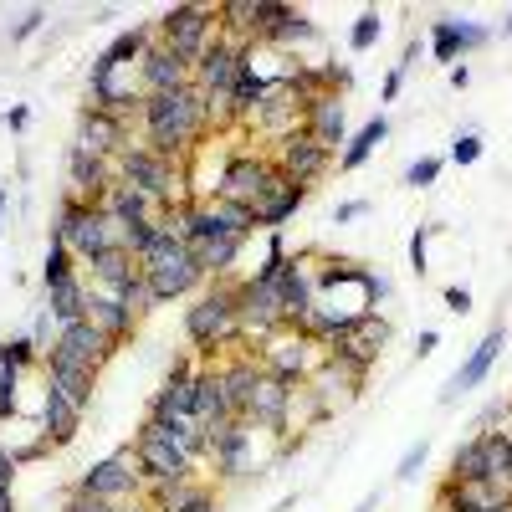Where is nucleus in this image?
I'll list each match as a JSON object with an SVG mask.
<instances>
[{
    "label": "nucleus",
    "instance_id": "1",
    "mask_svg": "<svg viewBox=\"0 0 512 512\" xmlns=\"http://www.w3.org/2000/svg\"><path fill=\"white\" fill-rule=\"evenodd\" d=\"M139 123H144V139L154 154L164 159H180L195 139L210 134V123H216V113H210L205 93L195 88H180V93H159V98H144L139 108Z\"/></svg>",
    "mask_w": 512,
    "mask_h": 512
},
{
    "label": "nucleus",
    "instance_id": "2",
    "mask_svg": "<svg viewBox=\"0 0 512 512\" xmlns=\"http://www.w3.org/2000/svg\"><path fill=\"white\" fill-rule=\"evenodd\" d=\"M185 338L195 354H216L226 344L241 338V323H236V282H210L195 308H185Z\"/></svg>",
    "mask_w": 512,
    "mask_h": 512
},
{
    "label": "nucleus",
    "instance_id": "3",
    "mask_svg": "<svg viewBox=\"0 0 512 512\" xmlns=\"http://www.w3.org/2000/svg\"><path fill=\"white\" fill-rule=\"evenodd\" d=\"M57 241H67V251L77 256V262H93L98 251H108L118 241V226L103 216V205H88V200H77L67 195L62 210H57V226H52Z\"/></svg>",
    "mask_w": 512,
    "mask_h": 512
},
{
    "label": "nucleus",
    "instance_id": "4",
    "mask_svg": "<svg viewBox=\"0 0 512 512\" xmlns=\"http://www.w3.org/2000/svg\"><path fill=\"white\" fill-rule=\"evenodd\" d=\"M256 425H246L241 415H226V420H210L205 425V461L216 466V477L236 482V477H251L256 472Z\"/></svg>",
    "mask_w": 512,
    "mask_h": 512
},
{
    "label": "nucleus",
    "instance_id": "5",
    "mask_svg": "<svg viewBox=\"0 0 512 512\" xmlns=\"http://www.w3.org/2000/svg\"><path fill=\"white\" fill-rule=\"evenodd\" d=\"M246 57H251L246 41H226V36L216 31V41H210L205 57L195 62V88L205 93L210 113H226V103H231V93H236V77H241Z\"/></svg>",
    "mask_w": 512,
    "mask_h": 512
},
{
    "label": "nucleus",
    "instance_id": "6",
    "mask_svg": "<svg viewBox=\"0 0 512 512\" xmlns=\"http://www.w3.org/2000/svg\"><path fill=\"white\" fill-rule=\"evenodd\" d=\"M113 164H118V180L134 185V190H144L159 210H164V205H180V200H175V195H180V169H175V159L154 154L149 144H128Z\"/></svg>",
    "mask_w": 512,
    "mask_h": 512
},
{
    "label": "nucleus",
    "instance_id": "7",
    "mask_svg": "<svg viewBox=\"0 0 512 512\" xmlns=\"http://www.w3.org/2000/svg\"><path fill=\"white\" fill-rule=\"evenodd\" d=\"M72 492H82V497H98V502H139V492H144V466H139V456H134V446L128 451H113V456H103V461H93L88 472L77 477V487Z\"/></svg>",
    "mask_w": 512,
    "mask_h": 512
},
{
    "label": "nucleus",
    "instance_id": "8",
    "mask_svg": "<svg viewBox=\"0 0 512 512\" xmlns=\"http://www.w3.org/2000/svg\"><path fill=\"white\" fill-rule=\"evenodd\" d=\"M134 456L144 466V482L149 487H175V482H195V461L169 441L159 425L144 415V425L134 431Z\"/></svg>",
    "mask_w": 512,
    "mask_h": 512
},
{
    "label": "nucleus",
    "instance_id": "9",
    "mask_svg": "<svg viewBox=\"0 0 512 512\" xmlns=\"http://www.w3.org/2000/svg\"><path fill=\"white\" fill-rule=\"evenodd\" d=\"M154 36H159V47H169L175 57H185L195 67L205 57V47L216 41V11H205V6H169L154 21Z\"/></svg>",
    "mask_w": 512,
    "mask_h": 512
},
{
    "label": "nucleus",
    "instance_id": "10",
    "mask_svg": "<svg viewBox=\"0 0 512 512\" xmlns=\"http://www.w3.org/2000/svg\"><path fill=\"white\" fill-rule=\"evenodd\" d=\"M282 185V169L262 154H231L221 180H216V200H231V205H262L272 190Z\"/></svg>",
    "mask_w": 512,
    "mask_h": 512
},
{
    "label": "nucleus",
    "instance_id": "11",
    "mask_svg": "<svg viewBox=\"0 0 512 512\" xmlns=\"http://www.w3.org/2000/svg\"><path fill=\"white\" fill-rule=\"evenodd\" d=\"M236 323H241V338H256V344H267V338L287 333L277 287L272 282H256V277H241L236 282Z\"/></svg>",
    "mask_w": 512,
    "mask_h": 512
},
{
    "label": "nucleus",
    "instance_id": "12",
    "mask_svg": "<svg viewBox=\"0 0 512 512\" xmlns=\"http://www.w3.org/2000/svg\"><path fill=\"white\" fill-rule=\"evenodd\" d=\"M262 369L272 379H282V384H308L323 369V354H318L313 338L287 328V333H277V338H267V344H262Z\"/></svg>",
    "mask_w": 512,
    "mask_h": 512
},
{
    "label": "nucleus",
    "instance_id": "13",
    "mask_svg": "<svg viewBox=\"0 0 512 512\" xmlns=\"http://www.w3.org/2000/svg\"><path fill=\"white\" fill-rule=\"evenodd\" d=\"M384 344H390V323H384L379 313H359V318H349L344 333H338L333 344H328V359H338V364H349V369L369 374V364L379 359Z\"/></svg>",
    "mask_w": 512,
    "mask_h": 512
},
{
    "label": "nucleus",
    "instance_id": "14",
    "mask_svg": "<svg viewBox=\"0 0 512 512\" xmlns=\"http://www.w3.org/2000/svg\"><path fill=\"white\" fill-rule=\"evenodd\" d=\"M144 282H149V292H154V303H175V297H190V292L205 282V272L195 267L190 246H175V251H164L159 262L144 267Z\"/></svg>",
    "mask_w": 512,
    "mask_h": 512
},
{
    "label": "nucleus",
    "instance_id": "15",
    "mask_svg": "<svg viewBox=\"0 0 512 512\" xmlns=\"http://www.w3.org/2000/svg\"><path fill=\"white\" fill-rule=\"evenodd\" d=\"M292 395H297V384H282V379H272V374H262V384H256V395H251V405H246V425H262V431H272V436H282V431H292Z\"/></svg>",
    "mask_w": 512,
    "mask_h": 512
},
{
    "label": "nucleus",
    "instance_id": "16",
    "mask_svg": "<svg viewBox=\"0 0 512 512\" xmlns=\"http://www.w3.org/2000/svg\"><path fill=\"white\" fill-rule=\"evenodd\" d=\"M328 164H333V154L313 134H303V128H292V134L277 144V169H282L292 185H313Z\"/></svg>",
    "mask_w": 512,
    "mask_h": 512
},
{
    "label": "nucleus",
    "instance_id": "17",
    "mask_svg": "<svg viewBox=\"0 0 512 512\" xmlns=\"http://www.w3.org/2000/svg\"><path fill=\"white\" fill-rule=\"evenodd\" d=\"M113 338L98 328V323H62L57 328V344H52V354H62V359H72V364H88V369H103L108 359H113Z\"/></svg>",
    "mask_w": 512,
    "mask_h": 512
},
{
    "label": "nucleus",
    "instance_id": "18",
    "mask_svg": "<svg viewBox=\"0 0 512 512\" xmlns=\"http://www.w3.org/2000/svg\"><path fill=\"white\" fill-rule=\"evenodd\" d=\"M502 349H507V328H492L487 338H482V344L472 349V354H466L461 359V369L446 379V390H441V405H456L466 390H477V384L492 374V364L502 359Z\"/></svg>",
    "mask_w": 512,
    "mask_h": 512
},
{
    "label": "nucleus",
    "instance_id": "19",
    "mask_svg": "<svg viewBox=\"0 0 512 512\" xmlns=\"http://www.w3.org/2000/svg\"><path fill=\"white\" fill-rule=\"evenodd\" d=\"M77 149H88L98 159H118L128 149V123L118 113H103V108L88 103L82 118H77Z\"/></svg>",
    "mask_w": 512,
    "mask_h": 512
},
{
    "label": "nucleus",
    "instance_id": "20",
    "mask_svg": "<svg viewBox=\"0 0 512 512\" xmlns=\"http://www.w3.org/2000/svg\"><path fill=\"white\" fill-rule=\"evenodd\" d=\"M67 180H72V195L77 200H88V205H103V195L118 185V164L113 159H98L88 149H77L67 154Z\"/></svg>",
    "mask_w": 512,
    "mask_h": 512
},
{
    "label": "nucleus",
    "instance_id": "21",
    "mask_svg": "<svg viewBox=\"0 0 512 512\" xmlns=\"http://www.w3.org/2000/svg\"><path fill=\"white\" fill-rule=\"evenodd\" d=\"M190 82H195V67H190L185 57H175L169 47H149V52H144V62H139V88H144V98L180 93V88H190Z\"/></svg>",
    "mask_w": 512,
    "mask_h": 512
},
{
    "label": "nucleus",
    "instance_id": "22",
    "mask_svg": "<svg viewBox=\"0 0 512 512\" xmlns=\"http://www.w3.org/2000/svg\"><path fill=\"white\" fill-rule=\"evenodd\" d=\"M41 374H47V384H57V390L88 415L93 410V395H98V369H88V364H72V359H62V354H41Z\"/></svg>",
    "mask_w": 512,
    "mask_h": 512
},
{
    "label": "nucleus",
    "instance_id": "23",
    "mask_svg": "<svg viewBox=\"0 0 512 512\" xmlns=\"http://www.w3.org/2000/svg\"><path fill=\"white\" fill-rule=\"evenodd\" d=\"M303 134H313L328 154L338 144H349V113H344V103H338V93H313L303 103Z\"/></svg>",
    "mask_w": 512,
    "mask_h": 512
},
{
    "label": "nucleus",
    "instance_id": "24",
    "mask_svg": "<svg viewBox=\"0 0 512 512\" xmlns=\"http://www.w3.org/2000/svg\"><path fill=\"white\" fill-rule=\"evenodd\" d=\"M477 47H487V26L461 21V16L431 21V57H436V62H451V67H456L466 52H477Z\"/></svg>",
    "mask_w": 512,
    "mask_h": 512
},
{
    "label": "nucleus",
    "instance_id": "25",
    "mask_svg": "<svg viewBox=\"0 0 512 512\" xmlns=\"http://www.w3.org/2000/svg\"><path fill=\"white\" fill-rule=\"evenodd\" d=\"M41 425H47V436L52 446H72L77 441V431H82V410L57 390V384H47V390H41Z\"/></svg>",
    "mask_w": 512,
    "mask_h": 512
},
{
    "label": "nucleus",
    "instance_id": "26",
    "mask_svg": "<svg viewBox=\"0 0 512 512\" xmlns=\"http://www.w3.org/2000/svg\"><path fill=\"white\" fill-rule=\"evenodd\" d=\"M190 379H195V359L180 354L175 369H169L164 390L149 400V420H175V415H190Z\"/></svg>",
    "mask_w": 512,
    "mask_h": 512
},
{
    "label": "nucleus",
    "instance_id": "27",
    "mask_svg": "<svg viewBox=\"0 0 512 512\" xmlns=\"http://www.w3.org/2000/svg\"><path fill=\"white\" fill-rule=\"evenodd\" d=\"M262 359L256 354H236V359H226L221 364V384H226V405H231V415H246V405H251V395H256V384H262Z\"/></svg>",
    "mask_w": 512,
    "mask_h": 512
},
{
    "label": "nucleus",
    "instance_id": "28",
    "mask_svg": "<svg viewBox=\"0 0 512 512\" xmlns=\"http://www.w3.org/2000/svg\"><path fill=\"white\" fill-rule=\"evenodd\" d=\"M103 216H108V221L118 226V236H123L128 226H139V221H154V216H159V205H154V200H149L144 190H134V185H123V180H118V185H113V190L103 195Z\"/></svg>",
    "mask_w": 512,
    "mask_h": 512
},
{
    "label": "nucleus",
    "instance_id": "29",
    "mask_svg": "<svg viewBox=\"0 0 512 512\" xmlns=\"http://www.w3.org/2000/svg\"><path fill=\"white\" fill-rule=\"evenodd\" d=\"M88 323H98V328L113 338V344H123V338L134 333L139 318L128 313V303H123L118 292H108V287H88Z\"/></svg>",
    "mask_w": 512,
    "mask_h": 512
},
{
    "label": "nucleus",
    "instance_id": "30",
    "mask_svg": "<svg viewBox=\"0 0 512 512\" xmlns=\"http://www.w3.org/2000/svg\"><path fill=\"white\" fill-rule=\"evenodd\" d=\"M231 405H226V384H221V364L216 369H195L190 379V420L210 425V420H226Z\"/></svg>",
    "mask_w": 512,
    "mask_h": 512
},
{
    "label": "nucleus",
    "instance_id": "31",
    "mask_svg": "<svg viewBox=\"0 0 512 512\" xmlns=\"http://www.w3.org/2000/svg\"><path fill=\"white\" fill-rule=\"evenodd\" d=\"M308 200V185H292L287 175H282V185L262 200V205H251V231L256 226H267V231H282L292 216H297V205Z\"/></svg>",
    "mask_w": 512,
    "mask_h": 512
},
{
    "label": "nucleus",
    "instance_id": "32",
    "mask_svg": "<svg viewBox=\"0 0 512 512\" xmlns=\"http://www.w3.org/2000/svg\"><path fill=\"white\" fill-rule=\"evenodd\" d=\"M118 241H123L128 251H134V262H139V267L159 262L164 251H175V246H185V241H180L175 231H164V226H159V216H154V221H139V226H128V231H123Z\"/></svg>",
    "mask_w": 512,
    "mask_h": 512
},
{
    "label": "nucleus",
    "instance_id": "33",
    "mask_svg": "<svg viewBox=\"0 0 512 512\" xmlns=\"http://www.w3.org/2000/svg\"><path fill=\"white\" fill-rule=\"evenodd\" d=\"M154 512H216V492H210L205 482L154 487Z\"/></svg>",
    "mask_w": 512,
    "mask_h": 512
},
{
    "label": "nucleus",
    "instance_id": "34",
    "mask_svg": "<svg viewBox=\"0 0 512 512\" xmlns=\"http://www.w3.org/2000/svg\"><path fill=\"white\" fill-rule=\"evenodd\" d=\"M384 139H390V118L379 113V118H369V123L359 128V134H354V139H349L344 149H338V169H344V175H354V169H364V164H369V154H374V149H379Z\"/></svg>",
    "mask_w": 512,
    "mask_h": 512
},
{
    "label": "nucleus",
    "instance_id": "35",
    "mask_svg": "<svg viewBox=\"0 0 512 512\" xmlns=\"http://www.w3.org/2000/svg\"><path fill=\"white\" fill-rule=\"evenodd\" d=\"M88 267H93V287H108V292H118V287H123L128 277L139 272V262H134V251H128L123 241H113L108 251H98V256H93Z\"/></svg>",
    "mask_w": 512,
    "mask_h": 512
},
{
    "label": "nucleus",
    "instance_id": "36",
    "mask_svg": "<svg viewBox=\"0 0 512 512\" xmlns=\"http://www.w3.org/2000/svg\"><path fill=\"white\" fill-rule=\"evenodd\" d=\"M47 308H52L57 328H62V323H82V318H88V282L67 277V282L47 287Z\"/></svg>",
    "mask_w": 512,
    "mask_h": 512
},
{
    "label": "nucleus",
    "instance_id": "37",
    "mask_svg": "<svg viewBox=\"0 0 512 512\" xmlns=\"http://www.w3.org/2000/svg\"><path fill=\"white\" fill-rule=\"evenodd\" d=\"M451 482H456V487H477V482H487V451H482V436H472L466 446H456V456H451Z\"/></svg>",
    "mask_w": 512,
    "mask_h": 512
},
{
    "label": "nucleus",
    "instance_id": "38",
    "mask_svg": "<svg viewBox=\"0 0 512 512\" xmlns=\"http://www.w3.org/2000/svg\"><path fill=\"white\" fill-rule=\"evenodd\" d=\"M482 451H487V482L512 487V431H482Z\"/></svg>",
    "mask_w": 512,
    "mask_h": 512
},
{
    "label": "nucleus",
    "instance_id": "39",
    "mask_svg": "<svg viewBox=\"0 0 512 512\" xmlns=\"http://www.w3.org/2000/svg\"><path fill=\"white\" fill-rule=\"evenodd\" d=\"M67 277H77V256L67 251V241H57V236H52V246H47V262H41V282L57 287V282H67Z\"/></svg>",
    "mask_w": 512,
    "mask_h": 512
},
{
    "label": "nucleus",
    "instance_id": "40",
    "mask_svg": "<svg viewBox=\"0 0 512 512\" xmlns=\"http://www.w3.org/2000/svg\"><path fill=\"white\" fill-rule=\"evenodd\" d=\"M318 36V26H313V16L308 11H292L287 21H282V31L272 36V47H282V52H292V47H303V41H313Z\"/></svg>",
    "mask_w": 512,
    "mask_h": 512
},
{
    "label": "nucleus",
    "instance_id": "41",
    "mask_svg": "<svg viewBox=\"0 0 512 512\" xmlns=\"http://www.w3.org/2000/svg\"><path fill=\"white\" fill-rule=\"evenodd\" d=\"M118 297L128 303V313H134V318H144V313H154V308H159V303H154V292H149V282H144V267L118 287Z\"/></svg>",
    "mask_w": 512,
    "mask_h": 512
},
{
    "label": "nucleus",
    "instance_id": "42",
    "mask_svg": "<svg viewBox=\"0 0 512 512\" xmlns=\"http://www.w3.org/2000/svg\"><path fill=\"white\" fill-rule=\"evenodd\" d=\"M292 16V6H282V0H256V36H262V41H272L277 31H282V21Z\"/></svg>",
    "mask_w": 512,
    "mask_h": 512
},
{
    "label": "nucleus",
    "instance_id": "43",
    "mask_svg": "<svg viewBox=\"0 0 512 512\" xmlns=\"http://www.w3.org/2000/svg\"><path fill=\"white\" fill-rule=\"evenodd\" d=\"M0 364H6V369H31V364H41L36 338H6V344H0Z\"/></svg>",
    "mask_w": 512,
    "mask_h": 512
},
{
    "label": "nucleus",
    "instance_id": "44",
    "mask_svg": "<svg viewBox=\"0 0 512 512\" xmlns=\"http://www.w3.org/2000/svg\"><path fill=\"white\" fill-rule=\"evenodd\" d=\"M21 369H6V364H0V425H6V420H16V410H21Z\"/></svg>",
    "mask_w": 512,
    "mask_h": 512
},
{
    "label": "nucleus",
    "instance_id": "45",
    "mask_svg": "<svg viewBox=\"0 0 512 512\" xmlns=\"http://www.w3.org/2000/svg\"><path fill=\"white\" fill-rule=\"evenodd\" d=\"M441 169H446V159L420 154V159L405 169V185H410V190H425V185H436V180H441Z\"/></svg>",
    "mask_w": 512,
    "mask_h": 512
},
{
    "label": "nucleus",
    "instance_id": "46",
    "mask_svg": "<svg viewBox=\"0 0 512 512\" xmlns=\"http://www.w3.org/2000/svg\"><path fill=\"white\" fill-rule=\"evenodd\" d=\"M379 36H384V21H379V11H364V16L354 21V31H349V47H354V52H369Z\"/></svg>",
    "mask_w": 512,
    "mask_h": 512
},
{
    "label": "nucleus",
    "instance_id": "47",
    "mask_svg": "<svg viewBox=\"0 0 512 512\" xmlns=\"http://www.w3.org/2000/svg\"><path fill=\"white\" fill-rule=\"evenodd\" d=\"M477 159H482V134H477V128H466V134H456V144H451V164L472 169Z\"/></svg>",
    "mask_w": 512,
    "mask_h": 512
},
{
    "label": "nucleus",
    "instance_id": "48",
    "mask_svg": "<svg viewBox=\"0 0 512 512\" xmlns=\"http://www.w3.org/2000/svg\"><path fill=\"white\" fill-rule=\"evenodd\" d=\"M431 231L436 226H415V236H410V267H415V277L431 272Z\"/></svg>",
    "mask_w": 512,
    "mask_h": 512
},
{
    "label": "nucleus",
    "instance_id": "49",
    "mask_svg": "<svg viewBox=\"0 0 512 512\" xmlns=\"http://www.w3.org/2000/svg\"><path fill=\"white\" fill-rule=\"evenodd\" d=\"M425 456H431V441H415V446L400 456L395 477H400V482H415V477H420V466H425Z\"/></svg>",
    "mask_w": 512,
    "mask_h": 512
},
{
    "label": "nucleus",
    "instance_id": "50",
    "mask_svg": "<svg viewBox=\"0 0 512 512\" xmlns=\"http://www.w3.org/2000/svg\"><path fill=\"white\" fill-rule=\"evenodd\" d=\"M41 26H47V11H41V6H36V11H26V16H21V21L11 26V47H21V41H31V36H36Z\"/></svg>",
    "mask_w": 512,
    "mask_h": 512
},
{
    "label": "nucleus",
    "instance_id": "51",
    "mask_svg": "<svg viewBox=\"0 0 512 512\" xmlns=\"http://www.w3.org/2000/svg\"><path fill=\"white\" fill-rule=\"evenodd\" d=\"M62 512H118V507H113V502H98V497H82V492H72Z\"/></svg>",
    "mask_w": 512,
    "mask_h": 512
},
{
    "label": "nucleus",
    "instance_id": "52",
    "mask_svg": "<svg viewBox=\"0 0 512 512\" xmlns=\"http://www.w3.org/2000/svg\"><path fill=\"white\" fill-rule=\"evenodd\" d=\"M359 216H369V200H344L333 210V226H349V221H359Z\"/></svg>",
    "mask_w": 512,
    "mask_h": 512
},
{
    "label": "nucleus",
    "instance_id": "53",
    "mask_svg": "<svg viewBox=\"0 0 512 512\" xmlns=\"http://www.w3.org/2000/svg\"><path fill=\"white\" fill-rule=\"evenodd\" d=\"M446 313L466 318V313H472V292H466V287H446Z\"/></svg>",
    "mask_w": 512,
    "mask_h": 512
},
{
    "label": "nucleus",
    "instance_id": "54",
    "mask_svg": "<svg viewBox=\"0 0 512 512\" xmlns=\"http://www.w3.org/2000/svg\"><path fill=\"white\" fill-rule=\"evenodd\" d=\"M0 487H16V456L0 446Z\"/></svg>",
    "mask_w": 512,
    "mask_h": 512
},
{
    "label": "nucleus",
    "instance_id": "55",
    "mask_svg": "<svg viewBox=\"0 0 512 512\" xmlns=\"http://www.w3.org/2000/svg\"><path fill=\"white\" fill-rule=\"evenodd\" d=\"M400 82H405V72L395 67L390 77H384V88H379V98H384V103H395V98H400Z\"/></svg>",
    "mask_w": 512,
    "mask_h": 512
},
{
    "label": "nucleus",
    "instance_id": "56",
    "mask_svg": "<svg viewBox=\"0 0 512 512\" xmlns=\"http://www.w3.org/2000/svg\"><path fill=\"white\" fill-rule=\"evenodd\" d=\"M451 88H456V93L472 88V67H466V62H456V67H451Z\"/></svg>",
    "mask_w": 512,
    "mask_h": 512
},
{
    "label": "nucleus",
    "instance_id": "57",
    "mask_svg": "<svg viewBox=\"0 0 512 512\" xmlns=\"http://www.w3.org/2000/svg\"><path fill=\"white\" fill-rule=\"evenodd\" d=\"M26 123H31V108H11V113H6V128H11V134H21Z\"/></svg>",
    "mask_w": 512,
    "mask_h": 512
},
{
    "label": "nucleus",
    "instance_id": "58",
    "mask_svg": "<svg viewBox=\"0 0 512 512\" xmlns=\"http://www.w3.org/2000/svg\"><path fill=\"white\" fill-rule=\"evenodd\" d=\"M436 344H441V333H436V328H425V333L415 338V349H420V354H431Z\"/></svg>",
    "mask_w": 512,
    "mask_h": 512
},
{
    "label": "nucleus",
    "instance_id": "59",
    "mask_svg": "<svg viewBox=\"0 0 512 512\" xmlns=\"http://www.w3.org/2000/svg\"><path fill=\"white\" fill-rule=\"evenodd\" d=\"M0 512H16V487H0Z\"/></svg>",
    "mask_w": 512,
    "mask_h": 512
},
{
    "label": "nucleus",
    "instance_id": "60",
    "mask_svg": "<svg viewBox=\"0 0 512 512\" xmlns=\"http://www.w3.org/2000/svg\"><path fill=\"white\" fill-rule=\"evenodd\" d=\"M6 205H11V190H0V236H6Z\"/></svg>",
    "mask_w": 512,
    "mask_h": 512
},
{
    "label": "nucleus",
    "instance_id": "61",
    "mask_svg": "<svg viewBox=\"0 0 512 512\" xmlns=\"http://www.w3.org/2000/svg\"><path fill=\"white\" fill-rule=\"evenodd\" d=\"M374 507H379V492H369V497H364V502H359L354 512H374Z\"/></svg>",
    "mask_w": 512,
    "mask_h": 512
},
{
    "label": "nucleus",
    "instance_id": "62",
    "mask_svg": "<svg viewBox=\"0 0 512 512\" xmlns=\"http://www.w3.org/2000/svg\"><path fill=\"white\" fill-rule=\"evenodd\" d=\"M487 512H512V497H507V502H492Z\"/></svg>",
    "mask_w": 512,
    "mask_h": 512
},
{
    "label": "nucleus",
    "instance_id": "63",
    "mask_svg": "<svg viewBox=\"0 0 512 512\" xmlns=\"http://www.w3.org/2000/svg\"><path fill=\"white\" fill-rule=\"evenodd\" d=\"M502 31H507V36H512V16H507V21H502Z\"/></svg>",
    "mask_w": 512,
    "mask_h": 512
}]
</instances>
